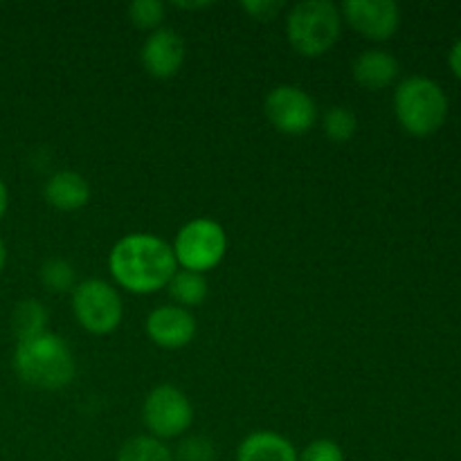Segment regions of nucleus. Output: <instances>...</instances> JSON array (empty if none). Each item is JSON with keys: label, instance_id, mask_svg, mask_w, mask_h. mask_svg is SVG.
I'll return each instance as SVG.
<instances>
[{"label": "nucleus", "instance_id": "16", "mask_svg": "<svg viewBox=\"0 0 461 461\" xmlns=\"http://www.w3.org/2000/svg\"><path fill=\"white\" fill-rule=\"evenodd\" d=\"M48 309L39 300H23L14 306L12 313V331L21 340L41 336L48 331Z\"/></svg>", "mask_w": 461, "mask_h": 461}, {"label": "nucleus", "instance_id": "11", "mask_svg": "<svg viewBox=\"0 0 461 461\" xmlns=\"http://www.w3.org/2000/svg\"><path fill=\"white\" fill-rule=\"evenodd\" d=\"M140 61L144 70L156 79H169L183 68L185 41L171 27H158L144 41L140 50Z\"/></svg>", "mask_w": 461, "mask_h": 461}, {"label": "nucleus", "instance_id": "19", "mask_svg": "<svg viewBox=\"0 0 461 461\" xmlns=\"http://www.w3.org/2000/svg\"><path fill=\"white\" fill-rule=\"evenodd\" d=\"M41 282L48 291L52 293H68L75 291L77 275L70 261L66 259H50L41 268Z\"/></svg>", "mask_w": 461, "mask_h": 461}, {"label": "nucleus", "instance_id": "10", "mask_svg": "<svg viewBox=\"0 0 461 461\" xmlns=\"http://www.w3.org/2000/svg\"><path fill=\"white\" fill-rule=\"evenodd\" d=\"M147 336L162 349H183L196 336V318L183 306L162 304L149 313Z\"/></svg>", "mask_w": 461, "mask_h": 461}, {"label": "nucleus", "instance_id": "8", "mask_svg": "<svg viewBox=\"0 0 461 461\" xmlns=\"http://www.w3.org/2000/svg\"><path fill=\"white\" fill-rule=\"evenodd\" d=\"M270 124L286 135H304L318 122V104L304 88L293 84L275 86L264 102Z\"/></svg>", "mask_w": 461, "mask_h": 461}, {"label": "nucleus", "instance_id": "24", "mask_svg": "<svg viewBox=\"0 0 461 461\" xmlns=\"http://www.w3.org/2000/svg\"><path fill=\"white\" fill-rule=\"evenodd\" d=\"M448 66H450V70L455 72V77H457V79H461V41H457V43H455L453 48H450Z\"/></svg>", "mask_w": 461, "mask_h": 461}, {"label": "nucleus", "instance_id": "3", "mask_svg": "<svg viewBox=\"0 0 461 461\" xmlns=\"http://www.w3.org/2000/svg\"><path fill=\"white\" fill-rule=\"evenodd\" d=\"M394 113L408 133L426 138L444 126L448 117V97L435 79L408 77L394 90Z\"/></svg>", "mask_w": 461, "mask_h": 461}, {"label": "nucleus", "instance_id": "5", "mask_svg": "<svg viewBox=\"0 0 461 461\" xmlns=\"http://www.w3.org/2000/svg\"><path fill=\"white\" fill-rule=\"evenodd\" d=\"M171 250L180 268L205 275L207 270H214L223 261L228 252V234L223 225L201 216V219L187 221L178 230Z\"/></svg>", "mask_w": 461, "mask_h": 461}, {"label": "nucleus", "instance_id": "2", "mask_svg": "<svg viewBox=\"0 0 461 461\" xmlns=\"http://www.w3.org/2000/svg\"><path fill=\"white\" fill-rule=\"evenodd\" d=\"M12 365L25 385L50 392L70 385L77 372L75 356L68 342L50 331L18 342Z\"/></svg>", "mask_w": 461, "mask_h": 461}, {"label": "nucleus", "instance_id": "13", "mask_svg": "<svg viewBox=\"0 0 461 461\" xmlns=\"http://www.w3.org/2000/svg\"><path fill=\"white\" fill-rule=\"evenodd\" d=\"M401 66L387 50H365L354 61V79L367 90H383L399 77Z\"/></svg>", "mask_w": 461, "mask_h": 461}, {"label": "nucleus", "instance_id": "6", "mask_svg": "<svg viewBox=\"0 0 461 461\" xmlns=\"http://www.w3.org/2000/svg\"><path fill=\"white\" fill-rule=\"evenodd\" d=\"M72 311L81 327L95 336H108L124 318L122 295L104 279H86L72 291Z\"/></svg>", "mask_w": 461, "mask_h": 461}, {"label": "nucleus", "instance_id": "21", "mask_svg": "<svg viewBox=\"0 0 461 461\" xmlns=\"http://www.w3.org/2000/svg\"><path fill=\"white\" fill-rule=\"evenodd\" d=\"M174 461H216V448L207 437H185L176 448Z\"/></svg>", "mask_w": 461, "mask_h": 461}, {"label": "nucleus", "instance_id": "22", "mask_svg": "<svg viewBox=\"0 0 461 461\" xmlns=\"http://www.w3.org/2000/svg\"><path fill=\"white\" fill-rule=\"evenodd\" d=\"M297 461H345L340 446L331 439H315L297 453Z\"/></svg>", "mask_w": 461, "mask_h": 461}, {"label": "nucleus", "instance_id": "15", "mask_svg": "<svg viewBox=\"0 0 461 461\" xmlns=\"http://www.w3.org/2000/svg\"><path fill=\"white\" fill-rule=\"evenodd\" d=\"M167 291H169L171 300L176 302V306L189 309V306L203 304L210 288H207L205 275L180 268V270H176L174 277H171V282L167 284Z\"/></svg>", "mask_w": 461, "mask_h": 461}, {"label": "nucleus", "instance_id": "17", "mask_svg": "<svg viewBox=\"0 0 461 461\" xmlns=\"http://www.w3.org/2000/svg\"><path fill=\"white\" fill-rule=\"evenodd\" d=\"M115 461H174V453L165 441L151 435H138L122 444Z\"/></svg>", "mask_w": 461, "mask_h": 461}, {"label": "nucleus", "instance_id": "14", "mask_svg": "<svg viewBox=\"0 0 461 461\" xmlns=\"http://www.w3.org/2000/svg\"><path fill=\"white\" fill-rule=\"evenodd\" d=\"M237 461H297V448L279 432L257 430L239 444Z\"/></svg>", "mask_w": 461, "mask_h": 461}, {"label": "nucleus", "instance_id": "7", "mask_svg": "<svg viewBox=\"0 0 461 461\" xmlns=\"http://www.w3.org/2000/svg\"><path fill=\"white\" fill-rule=\"evenodd\" d=\"M142 421L151 437L165 441L183 437L194 423L192 401L176 385H158L147 394Z\"/></svg>", "mask_w": 461, "mask_h": 461}, {"label": "nucleus", "instance_id": "1", "mask_svg": "<svg viewBox=\"0 0 461 461\" xmlns=\"http://www.w3.org/2000/svg\"><path fill=\"white\" fill-rule=\"evenodd\" d=\"M108 268L117 286L135 295H151L167 288L178 270L174 250L156 234H126L113 246Z\"/></svg>", "mask_w": 461, "mask_h": 461}, {"label": "nucleus", "instance_id": "9", "mask_svg": "<svg viewBox=\"0 0 461 461\" xmlns=\"http://www.w3.org/2000/svg\"><path fill=\"white\" fill-rule=\"evenodd\" d=\"M342 21L369 41H387L401 25V9L394 0H347L340 7Z\"/></svg>", "mask_w": 461, "mask_h": 461}, {"label": "nucleus", "instance_id": "4", "mask_svg": "<svg viewBox=\"0 0 461 461\" xmlns=\"http://www.w3.org/2000/svg\"><path fill=\"white\" fill-rule=\"evenodd\" d=\"M342 14L331 0H304L288 12L286 34L293 48L304 57L329 52L340 39Z\"/></svg>", "mask_w": 461, "mask_h": 461}, {"label": "nucleus", "instance_id": "18", "mask_svg": "<svg viewBox=\"0 0 461 461\" xmlns=\"http://www.w3.org/2000/svg\"><path fill=\"white\" fill-rule=\"evenodd\" d=\"M322 129L331 142L342 144L354 138L358 131V120H356V113L347 106H331L322 117Z\"/></svg>", "mask_w": 461, "mask_h": 461}, {"label": "nucleus", "instance_id": "25", "mask_svg": "<svg viewBox=\"0 0 461 461\" xmlns=\"http://www.w3.org/2000/svg\"><path fill=\"white\" fill-rule=\"evenodd\" d=\"M7 203H9V198H7V187H5L3 178H0V219H3L5 212H7Z\"/></svg>", "mask_w": 461, "mask_h": 461}, {"label": "nucleus", "instance_id": "26", "mask_svg": "<svg viewBox=\"0 0 461 461\" xmlns=\"http://www.w3.org/2000/svg\"><path fill=\"white\" fill-rule=\"evenodd\" d=\"M5 264H7V248H5V243L0 241V273H3Z\"/></svg>", "mask_w": 461, "mask_h": 461}, {"label": "nucleus", "instance_id": "12", "mask_svg": "<svg viewBox=\"0 0 461 461\" xmlns=\"http://www.w3.org/2000/svg\"><path fill=\"white\" fill-rule=\"evenodd\" d=\"M45 201L61 212H77L90 201V185L79 171H57L43 187Z\"/></svg>", "mask_w": 461, "mask_h": 461}, {"label": "nucleus", "instance_id": "23", "mask_svg": "<svg viewBox=\"0 0 461 461\" xmlns=\"http://www.w3.org/2000/svg\"><path fill=\"white\" fill-rule=\"evenodd\" d=\"M241 7L257 21H273L279 9L284 7V3H279V0H248V3H241Z\"/></svg>", "mask_w": 461, "mask_h": 461}, {"label": "nucleus", "instance_id": "20", "mask_svg": "<svg viewBox=\"0 0 461 461\" xmlns=\"http://www.w3.org/2000/svg\"><path fill=\"white\" fill-rule=\"evenodd\" d=\"M165 3L160 0H133L129 5V18L140 30H158L165 21Z\"/></svg>", "mask_w": 461, "mask_h": 461}]
</instances>
